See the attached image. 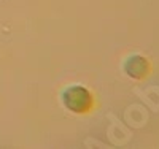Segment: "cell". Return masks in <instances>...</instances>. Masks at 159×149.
Returning a JSON list of instances; mask_svg holds the SVG:
<instances>
[{
	"label": "cell",
	"instance_id": "obj_1",
	"mask_svg": "<svg viewBox=\"0 0 159 149\" xmlns=\"http://www.w3.org/2000/svg\"><path fill=\"white\" fill-rule=\"evenodd\" d=\"M62 103L72 113H88L94 105V99L88 89L72 86L62 94Z\"/></svg>",
	"mask_w": 159,
	"mask_h": 149
},
{
	"label": "cell",
	"instance_id": "obj_2",
	"mask_svg": "<svg viewBox=\"0 0 159 149\" xmlns=\"http://www.w3.org/2000/svg\"><path fill=\"white\" fill-rule=\"evenodd\" d=\"M124 70L129 76L135 78V79H142L150 73V65L147 62V59L142 56H132L126 60L124 64Z\"/></svg>",
	"mask_w": 159,
	"mask_h": 149
}]
</instances>
